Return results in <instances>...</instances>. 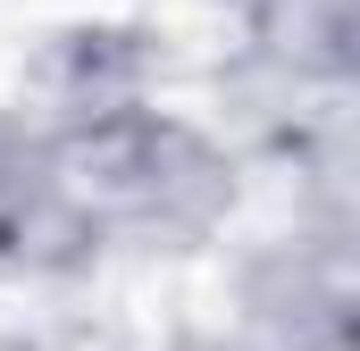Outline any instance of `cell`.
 I'll list each match as a JSON object with an SVG mask.
<instances>
[{"label": "cell", "mask_w": 360, "mask_h": 351, "mask_svg": "<svg viewBox=\"0 0 360 351\" xmlns=\"http://www.w3.org/2000/svg\"><path fill=\"white\" fill-rule=\"evenodd\" d=\"M235 8H269V0H235Z\"/></svg>", "instance_id": "cell-4"}, {"label": "cell", "mask_w": 360, "mask_h": 351, "mask_svg": "<svg viewBox=\"0 0 360 351\" xmlns=\"http://www.w3.org/2000/svg\"><path fill=\"white\" fill-rule=\"evenodd\" d=\"M59 143L101 134L134 109H160V42L143 25H117V17H92V25H59L42 42V67H34V100H25Z\"/></svg>", "instance_id": "cell-3"}, {"label": "cell", "mask_w": 360, "mask_h": 351, "mask_svg": "<svg viewBox=\"0 0 360 351\" xmlns=\"http://www.w3.org/2000/svg\"><path fill=\"white\" fill-rule=\"evenodd\" d=\"M68 168H76V192H84L101 243L193 251L235 218V151L168 100L134 109L101 134H76Z\"/></svg>", "instance_id": "cell-1"}, {"label": "cell", "mask_w": 360, "mask_h": 351, "mask_svg": "<svg viewBox=\"0 0 360 351\" xmlns=\"http://www.w3.org/2000/svg\"><path fill=\"white\" fill-rule=\"evenodd\" d=\"M109 243L76 192L68 143L34 109L0 100V267L8 276H76Z\"/></svg>", "instance_id": "cell-2"}]
</instances>
